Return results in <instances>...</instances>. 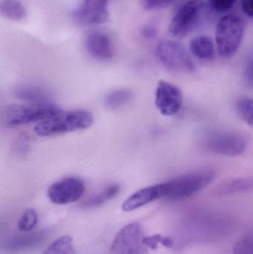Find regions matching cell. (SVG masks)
<instances>
[{
	"label": "cell",
	"mask_w": 253,
	"mask_h": 254,
	"mask_svg": "<svg viewBox=\"0 0 253 254\" xmlns=\"http://www.w3.org/2000/svg\"><path fill=\"white\" fill-rule=\"evenodd\" d=\"M214 9L220 12L230 10L236 4L237 0H209Z\"/></svg>",
	"instance_id": "obj_27"
},
{
	"label": "cell",
	"mask_w": 253,
	"mask_h": 254,
	"mask_svg": "<svg viewBox=\"0 0 253 254\" xmlns=\"http://www.w3.org/2000/svg\"><path fill=\"white\" fill-rule=\"evenodd\" d=\"M215 178L212 170H201L184 175L163 184V198L182 199L194 195L209 185Z\"/></svg>",
	"instance_id": "obj_3"
},
{
	"label": "cell",
	"mask_w": 253,
	"mask_h": 254,
	"mask_svg": "<svg viewBox=\"0 0 253 254\" xmlns=\"http://www.w3.org/2000/svg\"><path fill=\"white\" fill-rule=\"evenodd\" d=\"M109 0H82L74 10V18L83 25H98L108 20Z\"/></svg>",
	"instance_id": "obj_11"
},
{
	"label": "cell",
	"mask_w": 253,
	"mask_h": 254,
	"mask_svg": "<svg viewBox=\"0 0 253 254\" xmlns=\"http://www.w3.org/2000/svg\"><path fill=\"white\" fill-rule=\"evenodd\" d=\"M203 0H189L183 4L172 16L169 31L176 37H184L197 26L203 13Z\"/></svg>",
	"instance_id": "obj_6"
},
{
	"label": "cell",
	"mask_w": 253,
	"mask_h": 254,
	"mask_svg": "<svg viewBox=\"0 0 253 254\" xmlns=\"http://www.w3.org/2000/svg\"><path fill=\"white\" fill-rule=\"evenodd\" d=\"M37 222L38 215L37 211L34 209L29 208L22 213L18 222L17 228L21 232H31L37 226Z\"/></svg>",
	"instance_id": "obj_22"
},
{
	"label": "cell",
	"mask_w": 253,
	"mask_h": 254,
	"mask_svg": "<svg viewBox=\"0 0 253 254\" xmlns=\"http://www.w3.org/2000/svg\"><path fill=\"white\" fill-rule=\"evenodd\" d=\"M160 198H163L162 183L147 187L134 192L123 201L122 210L124 212L133 211Z\"/></svg>",
	"instance_id": "obj_12"
},
{
	"label": "cell",
	"mask_w": 253,
	"mask_h": 254,
	"mask_svg": "<svg viewBox=\"0 0 253 254\" xmlns=\"http://www.w3.org/2000/svg\"><path fill=\"white\" fill-rule=\"evenodd\" d=\"M0 10L4 16L13 20H22L26 16V10L19 0H1Z\"/></svg>",
	"instance_id": "obj_20"
},
{
	"label": "cell",
	"mask_w": 253,
	"mask_h": 254,
	"mask_svg": "<svg viewBox=\"0 0 253 254\" xmlns=\"http://www.w3.org/2000/svg\"><path fill=\"white\" fill-rule=\"evenodd\" d=\"M144 238L139 223L128 224L114 237L111 246V254H148Z\"/></svg>",
	"instance_id": "obj_7"
},
{
	"label": "cell",
	"mask_w": 253,
	"mask_h": 254,
	"mask_svg": "<svg viewBox=\"0 0 253 254\" xmlns=\"http://www.w3.org/2000/svg\"><path fill=\"white\" fill-rule=\"evenodd\" d=\"M43 254H76L73 240L69 236H62L53 241Z\"/></svg>",
	"instance_id": "obj_21"
},
{
	"label": "cell",
	"mask_w": 253,
	"mask_h": 254,
	"mask_svg": "<svg viewBox=\"0 0 253 254\" xmlns=\"http://www.w3.org/2000/svg\"><path fill=\"white\" fill-rule=\"evenodd\" d=\"M133 98V92L129 89H117L107 94L105 104L108 108L117 110L130 102Z\"/></svg>",
	"instance_id": "obj_19"
},
{
	"label": "cell",
	"mask_w": 253,
	"mask_h": 254,
	"mask_svg": "<svg viewBox=\"0 0 253 254\" xmlns=\"http://www.w3.org/2000/svg\"><path fill=\"white\" fill-rule=\"evenodd\" d=\"M15 95L22 101L31 104H45L48 102L49 95L45 91L34 86H23L16 88Z\"/></svg>",
	"instance_id": "obj_18"
},
{
	"label": "cell",
	"mask_w": 253,
	"mask_h": 254,
	"mask_svg": "<svg viewBox=\"0 0 253 254\" xmlns=\"http://www.w3.org/2000/svg\"><path fill=\"white\" fill-rule=\"evenodd\" d=\"M93 116L86 110L60 112L53 117L37 124L34 128L40 137H49L86 129L93 124Z\"/></svg>",
	"instance_id": "obj_1"
},
{
	"label": "cell",
	"mask_w": 253,
	"mask_h": 254,
	"mask_svg": "<svg viewBox=\"0 0 253 254\" xmlns=\"http://www.w3.org/2000/svg\"><path fill=\"white\" fill-rule=\"evenodd\" d=\"M247 85L253 89V61L248 65L245 74Z\"/></svg>",
	"instance_id": "obj_28"
},
{
	"label": "cell",
	"mask_w": 253,
	"mask_h": 254,
	"mask_svg": "<svg viewBox=\"0 0 253 254\" xmlns=\"http://www.w3.org/2000/svg\"><path fill=\"white\" fill-rule=\"evenodd\" d=\"M190 49L191 53L199 59L212 60L215 57V45L208 36H199L192 39Z\"/></svg>",
	"instance_id": "obj_15"
},
{
	"label": "cell",
	"mask_w": 253,
	"mask_h": 254,
	"mask_svg": "<svg viewBox=\"0 0 253 254\" xmlns=\"http://www.w3.org/2000/svg\"><path fill=\"white\" fill-rule=\"evenodd\" d=\"M237 111L242 119L253 127V99L245 98L237 103Z\"/></svg>",
	"instance_id": "obj_23"
},
{
	"label": "cell",
	"mask_w": 253,
	"mask_h": 254,
	"mask_svg": "<svg viewBox=\"0 0 253 254\" xmlns=\"http://www.w3.org/2000/svg\"><path fill=\"white\" fill-rule=\"evenodd\" d=\"M245 31V21L238 15H226L220 19L215 31V42L221 58H230L236 54L242 44Z\"/></svg>",
	"instance_id": "obj_2"
},
{
	"label": "cell",
	"mask_w": 253,
	"mask_h": 254,
	"mask_svg": "<svg viewBox=\"0 0 253 254\" xmlns=\"http://www.w3.org/2000/svg\"><path fill=\"white\" fill-rule=\"evenodd\" d=\"M62 111L49 103L11 105L4 110V119L8 126H23L44 122Z\"/></svg>",
	"instance_id": "obj_4"
},
{
	"label": "cell",
	"mask_w": 253,
	"mask_h": 254,
	"mask_svg": "<svg viewBox=\"0 0 253 254\" xmlns=\"http://www.w3.org/2000/svg\"><path fill=\"white\" fill-rule=\"evenodd\" d=\"M86 48L91 56L101 61L111 59L114 55L111 39L101 31H93L88 34Z\"/></svg>",
	"instance_id": "obj_13"
},
{
	"label": "cell",
	"mask_w": 253,
	"mask_h": 254,
	"mask_svg": "<svg viewBox=\"0 0 253 254\" xmlns=\"http://www.w3.org/2000/svg\"><path fill=\"white\" fill-rule=\"evenodd\" d=\"M155 53L159 61L170 71L190 72L196 68L187 49L175 40H162L157 44Z\"/></svg>",
	"instance_id": "obj_5"
},
{
	"label": "cell",
	"mask_w": 253,
	"mask_h": 254,
	"mask_svg": "<svg viewBox=\"0 0 253 254\" xmlns=\"http://www.w3.org/2000/svg\"><path fill=\"white\" fill-rule=\"evenodd\" d=\"M86 187L81 179L70 177L51 185L47 195L53 204L64 205L78 201L83 196Z\"/></svg>",
	"instance_id": "obj_9"
},
{
	"label": "cell",
	"mask_w": 253,
	"mask_h": 254,
	"mask_svg": "<svg viewBox=\"0 0 253 254\" xmlns=\"http://www.w3.org/2000/svg\"><path fill=\"white\" fill-rule=\"evenodd\" d=\"M206 147L211 152L227 156H236L245 152L246 139L242 134L229 131L211 133L205 140Z\"/></svg>",
	"instance_id": "obj_8"
},
{
	"label": "cell",
	"mask_w": 253,
	"mask_h": 254,
	"mask_svg": "<svg viewBox=\"0 0 253 254\" xmlns=\"http://www.w3.org/2000/svg\"><path fill=\"white\" fill-rule=\"evenodd\" d=\"M242 7L248 16L253 17V0H242Z\"/></svg>",
	"instance_id": "obj_29"
},
{
	"label": "cell",
	"mask_w": 253,
	"mask_h": 254,
	"mask_svg": "<svg viewBox=\"0 0 253 254\" xmlns=\"http://www.w3.org/2000/svg\"><path fill=\"white\" fill-rule=\"evenodd\" d=\"M144 243L148 249L152 250H156L159 244H161L166 248H172L174 246L173 240L170 237H164L160 234H154L150 237H144Z\"/></svg>",
	"instance_id": "obj_24"
},
{
	"label": "cell",
	"mask_w": 253,
	"mask_h": 254,
	"mask_svg": "<svg viewBox=\"0 0 253 254\" xmlns=\"http://www.w3.org/2000/svg\"><path fill=\"white\" fill-rule=\"evenodd\" d=\"M253 189V177L240 178L227 181L218 186L215 193L218 195H227L236 192H245Z\"/></svg>",
	"instance_id": "obj_17"
},
{
	"label": "cell",
	"mask_w": 253,
	"mask_h": 254,
	"mask_svg": "<svg viewBox=\"0 0 253 254\" xmlns=\"http://www.w3.org/2000/svg\"><path fill=\"white\" fill-rule=\"evenodd\" d=\"M46 237V234L44 231H38L31 234L16 237L8 241V243H6V250L10 251V252H19V251L32 249L43 243Z\"/></svg>",
	"instance_id": "obj_14"
},
{
	"label": "cell",
	"mask_w": 253,
	"mask_h": 254,
	"mask_svg": "<svg viewBox=\"0 0 253 254\" xmlns=\"http://www.w3.org/2000/svg\"><path fill=\"white\" fill-rule=\"evenodd\" d=\"M176 0H143L145 9L148 10L164 8L175 2Z\"/></svg>",
	"instance_id": "obj_26"
},
{
	"label": "cell",
	"mask_w": 253,
	"mask_h": 254,
	"mask_svg": "<svg viewBox=\"0 0 253 254\" xmlns=\"http://www.w3.org/2000/svg\"><path fill=\"white\" fill-rule=\"evenodd\" d=\"M155 105L163 116H175L182 108L183 96L181 90L172 83L159 82L155 92Z\"/></svg>",
	"instance_id": "obj_10"
},
{
	"label": "cell",
	"mask_w": 253,
	"mask_h": 254,
	"mask_svg": "<svg viewBox=\"0 0 253 254\" xmlns=\"http://www.w3.org/2000/svg\"><path fill=\"white\" fill-rule=\"evenodd\" d=\"M141 34L144 36V37L147 39L152 38L155 36L156 30L154 27L151 26V25H147V26L143 28L142 31H141Z\"/></svg>",
	"instance_id": "obj_30"
},
{
	"label": "cell",
	"mask_w": 253,
	"mask_h": 254,
	"mask_svg": "<svg viewBox=\"0 0 253 254\" xmlns=\"http://www.w3.org/2000/svg\"><path fill=\"white\" fill-rule=\"evenodd\" d=\"M233 254H253V231L242 237L236 243Z\"/></svg>",
	"instance_id": "obj_25"
},
{
	"label": "cell",
	"mask_w": 253,
	"mask_h": 254,
	"mask_svg": "<svg viewBox=\"0 0 253 254\" xmlns=\"http://www.w3.org/2000/svg\"><path fill=\"white\" fill-rule=\"evenodd\" d=\"M120 188L118 185L113 184L109 185L102 190L95 192V194L86 198L82 203V207L83 208H95V207H100L114 198L120 192Z\"/></svg>",
	"instance_id": "obj_16"
}]
</instances>
